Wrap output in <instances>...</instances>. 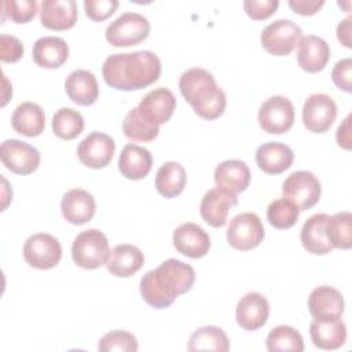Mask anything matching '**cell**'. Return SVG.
Instances as JSON below:
<instances>
[{"mask_svg":"<svg viewBox=\"0 0 352 352\" xmlns=\"http://www.w3.org/2000/svg\"><path fill=\"white\" fill-rule=\"evenodd\" d=\"M98 349L100 352H136L138 341L136 337L125 330H113L106 333L99 344Z\"/></svg>","mask_w":352,"mask_h":352,"instance_id":"cell-39","label":"cell"},{"mask_svg":"<svg viewBox=\"0 0 352 352\" xmlns=\"http://www.w3.org/2000/svg\"><path fill=\"white\" fill-rule=\"evenodd\" d=\"M257 118L264 132L280 135L287 132L294 122V106L287 98L275 95L263 102Z\"/></svg>","mask_w":352,"mask_h":352,"instance_id":"cell-9","label":"cell"},{"mask_svg":"<svg viewBox=\"0 0 352 352\" xmlns=\"http://www.w3.org/2000/svg\"><path fill=\"white\" fill-rule=\"evenodd\" d=\"M116 143L113 138L103 132H91L77 146L80 162L91 169L106 168L114 155Z\"/></svg>","mask_w":352,"mask_h":352,"instance_id":"cell-12","label":"cell"},{"mask_svg":"<svg viewBox=\"0 0 352 352\" xmlns=\"http://www.w3.org/2000/svg\"><path fill=\"white\" fill-rule=\"evenodd\" d=\"M289 7L300 15H314L324 4L323 0H289Z\"/></svg>","mask_w":352,"mask_h":352,"instance_id":"cell-44","label":"cell"},{"mask_svg":"<svg viewBox=\"0 0 352 352\" xmlns=\"http://www.w3.org/2000/svg\"><path fill=\"white\" fill-rule=\"evenodd\" d=\"M265 346L270 352L276 351H293L302 352L304 351V340L301 334L292 326L280 324L274 327L268 336Z\"/></svg>","mask_w":352,"mask_h":352,"instance_id":"cell-35","label":"cell"},{"mask_svg":"<svg viewBox=\"0 0 352 352\" xmlns=\"http://www.w3.org/2000/svg\"><path fill=\"white\" fill-rule=\"evenodd\" d=\"M333 82L342 91H352V59L345 58L338 60L331 70Z\"/></svg>","mask_w":352,"mask_h":352,"instance_id":"cell-43","label":"cell"},{"mask_svg":"<svg viewBox=\"0 0 352 352\" xmlns=\"http://www.w3.org/2000/svg\"><path fill=\"white\" fill-rule=\"evenodd\" d=\"M186 170L176 161L162 164L155 175V188L165 198H175L183 192L186 187Z\"/></svg>","mask_w":352,"mask_h":352,"instance_id":"cell-31","label":"cell"},{"mask_svg":"<svg viewBox=\"0 0 352 352\" xmlns=\"http://www.w3.org/2000/svg\"><path fill=\"white\" fill-rule=\"evenodd\" d=\"M302 37L301 28L290 19H278L261 32L263 48L276 56L289 55L300 43Z\"/></svg>","mask_w":352,"mask_h":352,"instance_id":"cell-6","label":"cell"},{"mask_svg":"<svg viewBox=\"0 0 352 352\" xmlns=\"http://www.w3.org/2000/svg\"><path fill=\"white\" fill-rule=\"evenodd\" d=\"M161 74V60L151 51L113 54L102 66L106 84L118 91H136L155 82Z\"/></svg>","mask_w":352,"mask_h":352,"instance_id":"cell-1","label":"cell"},{"mask_svg":"<svg viewBox=\"0 0 352 352\" xmlns=\"http://www.w3.org/2000/svg\"><path fill=\"white\" fill-rule=\"evenodd\" d=\"M150 33L148 19L139 12H125L106 28L104 36L113 47H131L142 43Z\"/></svg>","mask_w":352,"mask_h":352,"instance_id":"cell-5","label":"cell"},{"mask_svg":"<svg viewBox=\"0 0 352 352\" xmlns=\"http://www.w3.org/2000/svg\"><path fill=\"white\" fill-rule=\"evenodd\" d=\"M298 216V206L286 198L275 199L267 208V220L272 227L278 230H286L293 227L297 223Z\"/></svg>","mask_w":352,"mask_h":352,"instance_id":"cell-37","label":"cell"},{"mask_svg":"<svg viewBox=\"0 0 352 352\" xmlns=\"http://www.w3.org/2000/svg\"><path fill=\"white\" fill-rule=\"evenodd\" d=\"M153 157L150 151L142 146L129 143L124 146L118 158V169L125 179L140 180L151 170Z\"/></svg>","mask_w":352,"mask_h":352,"instance_id":"cell-27","label":"cell"},{"mask_svg":"<svg viewBox=\"0 0 352 352\" xmlns=\"http://www.w3.org/2000/svg\"><path fill=\"white\" fill-rule=\"evenodd\" d=\"M117 7H118L117 0H85L84 1L85 15L95 22L107 19L110 15L114 14Z\"/></svg>","mask_w":352,"mask_h":352,"instance_id":"cell-40","label":"cell"},{"mask_svg":"<svg viewBox=\"0 0 352 352\" xmlns=\"http://www.w3.org/2000/svg\"><path fill=\"white\" fill-rule=\"evenodd\" d=\"M351 22H352V18L348 16L345 18L344 21H341L338 25H337V38L338 41L345 45L346 48H352V38H351Z\"/></svg>","mask_w":352,"mask_h":352,"instance_id":"cell-46","label":"cell"},{"mask_svg":"<svg viewBox=\"0 0 352 352\" xmlns=\"http://www.w3.org/2000/svg\"><path fill=\"white\" fill-rule=\"evenodd\" d=\"M144 263L142 250L129 243L116 245L109 254L106 268L110 274L118 278H128L138 272Z\"/></svg>","mask_w":352,"mask_h":352,"instance_id":"cell-25","label":"cell"},{"mask_svg":"<svg viewBox=\"0 0 352 352\" xmlns=\"http://www.w3.org/2000/svg\"><path fill=\"white\" fill-rule=\"evenodd\" d=\"M270 304L267 298L257 292L245 294L236 304L235 318L236 323L248 331L261 329L268 319Z\"/></svg>","mask_w":352,"mask_h":352,"instance_id":"cell-16","label":"cell"},{"mask_svg":"<svg viewBox=\"0 0 352 352\" xmlns=\"http://www.w3.org/2000/svg\"><path fill=\"white\" fill-rule=\"evenodd\" d=\"M37 12L36 0H3L1 21L6 18L15 23H28Z\"/></svg>","mask_w":352,"mask_h":352,"instance_id":"cell-38","label":"cell"},{"mask_svg":"<svg viewBox=\"0 0 352 352\" xmlns=\"http://www.w3.org/2000/svg\"><path fill=\"white\" fill-rule=\"evenodd\" d=\"M109 254L107 236L96 228L80 232L72 245V258L84 270H95L104 265Z\"/></svg>","mask_w":352,"mask_h":352,"instance_id":"cell-4","label":"cell"},{"mask_svg":"<svg viewBox=\"0 0 352 352\" xmlns=\"http://www.w3.org/2000/svg\"><path fill=\"white\" fill-rule=\"evenodd\" d=\"M172 241L175 249L190 258H201L210 249V238L208 232L195 223L180 224L173 231Z\"/></svg>","mask_w":352,"mask_h":352,"instance_id":"cell-15","label":"cell"},{"mask_svg":"<svg viewBox=\"0 0 352 352\" xmlns=\"http://www.w3.org/2000/svg\"><path fill=\"white\" fill-rule=\"evenodd\" d=\"M309 336L319 349H338L346 341V327L341 318L314 319L309 324Z\"/></svg>","mask_w":352,"mask_h":352,"instance_id":"cell-24","label":"cell"},{"mask_svg":"<svg viewBox=\"0 0 352 352\" xmlns=\"http://www.w3.org/2000/svg\"><path fill=\"white\" fill-rule=\"evenodd\" d=\"M342 294L331 286H318L308 297V309L315 319H336L344 314Z\"/></svg>","mask_w":352,"mask_h":352,"instance_id":"cell-19","label":"cell"},{"mask_svg":"<svg viewBox=\"0 0 352 352\" xmlns=\"http://www.w3.org/2000/svg\"><path fill=\"white\" fill-rule=\"evenodd\" d=\"M62 257V246L51 234L37 232L30 235L23 245L25 261L37 270L54 268Z\"/></svg>","mask_w":352,"mask_h":352,"instance_id":"cell-10","label":"cell"},{"mask_svg":"<svg viewBox=\"0 0 352 352\" xmlns=\"http://www.w3.org/2000/svg\"><path fill=\"white\" fill-rule=\"evenodd\" d=\"M0 157L3 165L16 175H30L40 165L38 150L18 139H7L1 143Z\"/></svg>","mask_w":352,"mask_h":352,"instance_id":"cell-13","label":"cell"},{"mask_svg":"<svg viewBox=\"0 0 352 352\" xmlns=\"http://www.w3.org/2000/svg\"><path fill=\"white\" fill-rule=\"evenodd\" d=\"M282 194L283 198L294 202L300 210H308L318 204L322 187L312 172L296 170L283 182Z\"/></svg>","mask_w":352,"mask_h":352,"instance_id":"cell-7","label":"cell"},{"mask_svg":"<svg viewBox=\"0 0 352 352\" xmlns=\"http://www.w3.org/2000/svg\"><path fill=\"white\" fill-rule=\"evenodd\" d=\"M264 236L265 231L263 223L260 217L252 212L236 214L227 228L228 245L241 252L257 248Z\"/></svg>","mask_w":352,"mask_h":352,"instance_id":"cell-8","label":"cell"},{"mask_svg":"<svg viewBox=\"0 0 352 352\" xmlns=\"http://www.w3.org/2000/svg\"><path fill=\"white\" fill-rule=\"evenodd\" d=\"M11 125L15 132L28 138H36L45 128L44 110L33 102L18 104L11 116Z\"/></svg>","mask_w":352,"mask_h":352,"instance_id":"cell-30","label":"cell"},{"mask_svg":"<svg viewBox=\"0 0 352 352\" xmlns=\"http://www.w3.org/2000/svg\"><path fill=\"white\" fill-rule=\"evenodd\" d=\"M195 282V271L190 264L176 258L162 261L140 279L143 300L155 309L169 307L177 296L191 290Z\"/></svg>","mask_w":352,"mask_h":352,"instance_id":"cell-2","label":"cell"},{"mask_svg":"<svg viewBox=\"0 0 352 352\" xmlns=\"http://www.w3.org/2000/svg\"><path fill=\"white\" fill-rule=\"evenodd\" d=\"M330 58L329 44L319 36H302L298 43L297 62L298 66L308 73H318L324 69Z\"/></svg>","mask_w":352,"mask_h":352,"instance_id":"cell-22","label":"cell"},{"mask_svg":"<svg viewBox=\"0 0 352 352\" xmlns=\"http://www.w3.org/2000/svg\"><path fill=\"white\" fill-rule=\"evenodd\" d=\"M278 0H245L243 8L245 12L256 21H263L270 18L278 8Z\"/></svg>","mask_w":352,"mask_h":352,"instance_id":"cell-41","label":"cell"},{"mask_svg":"<svg viewBox=\"0 0 352 352\" xmlns=\"http://www.w3.org/2000/svg\"><path fill=\"white\" fill-rule=\"evenodd\" d=\"M23 55V45L15 36L1 34L0 36V59L6 63L18 62Z\"/></svg>","mask_w":352,"mask_h":352,"instance_id":"cell-42","label":"cell"},{"mask_svg":"<svg viewBox=\"0 0 352 352\" xmlns=\"http://www.w3.org/2000/svg\"><path fill=\"white\" fill-rule=\"evenodd\" d=\"M179 88L183 98L201 118L210 121L224 113L227 104L226 94L208 70L201 67L187 69L180 76Z\"/></svg>","mask_w":352,"mask_h":352,"instance_id":"cell-3","label":"cell"},{"mask_svg":"<svg viewBox=\"0 0 352 352\" xmlns=\"http://www.w3.org/2000/svg\"><path fill=\"white\" fill-rule=\"evenodd\" d=\"M336 140H337V144L341 148L351 150V147H352V140H351V114H348L345 117V120L342 121V124H340V126L337 128Z\"/></svg>","mask_w":352,"mask_h":352,"instance_id":"cell-45","label":"cell"},{"mask_svg":"<svg viewBox=\"0 0 352 352\" xmlns=\"http://www.w3.org/2000/svg\"><path fill=\"white\" fill-rule=\"evenodd\" d=\"M82 129L84 118L77 110L72 107H62L55 111L52 117V131L58 138L73 140L82 132Z\"/></svg>","mask_w":352,"mask_h":352,"instance_id":"cell-34","label":"cell"},{"mask_svg":"<svg viewBox=\"0 0 352 352\" xmlns=\"http://www.w3.org/2000/svg\"><path fill=\"white\" fill-rule=\"evenodd\" d=\"M33 60L44 69L60 67L69 58L67 43L56 36L40 37L33 45Z\"/></svg>","mask_w":352,"mask_h":352,"instance_id":"cell-28","label":"cell"},{"mask_svg":"<svg viewBox=\"0 0 352 352\" xmlns=\"http://www.w3.org/2000/svg\"><path fill=\"white\" fill-rule=\"evenodd\" d=\"M329 214L326 213H316L312 214L302 226L301 228V243L305 250H308L312 254H327L334 248L327 239L326 234V223H327Z\"/></svg>","mask_w":352,"mask_h":352,"instance_id":"cell-29","label":"cell"},{"mask_svg":"<svg viewBox=\"0 0 352 352\" xmlns=\"http://www.w3.org/2000/svg\"><path fill=\"white\" fill-rule=\"evenodd\" d=\"M337 117V104L326 94L309 95L302 106V122L309 132L323 133L330 129Z\"/></svg>","mask_w":352,"mask_h":352,"instance_id":"cell-11","label":"cell"},{"mask_svg":"<svg viewBox=\"0 0 352 352\" xmlns=\"http://www.w3.org/2000/svg\"><path fill=\"white\" fill-rule=\"evenodd\" d=\"M67 96L80 106H91L99 96V85L94 73L85 69L73 70L65 81Z\"/></svg>","mask_w":352,"mask_h":352,"instance_id":"cell-26","label":"cell"},{"mask_svg":"<svg viewBox=\"0 0 352 352\" xmlns=\"http://www.w3.org/2000/svg\"><path fill=\"white\" fill-rule=\"evenodd\" d=\"M175 107L176 98L173 92L165 87H158L144 95L138 106V110L147 122L160 126L169 121Z\"/></svg>","mask_w":352,"mask_h":352,"instance_id":"cell-14","label":"cell"},{"mask_svg":"<svg viewBox=\"0 0 352 352\" xmlns=\"http://www.w3.org/2000/svg\"><path fill=\"white\" fill-rule=\"evenodd\" d=\"M188 351H216L227 352L230 349V340L227 334L216 326H204L197 329L188 340Z\"/></svg>","mask_w":352,"mask_h":352,"instance_id":"cell-32","label":"cell"},{"mask_svg":"<svg viewBox=\"0 0 352 352\" xmlns=\"http://www.w3.org/2000/svg\"><path fill=\"white\" fill-rule=\"evenodd\" d=\"M60 210L66 221L81 226L95 216L96 202L87 190L72 188L62 197Z\"/></svg>","mask_w":352,"mask_h":352,"instance_id":"cell-18","label":"cell"},{"mask_svg":"<svg viewBox=\"0 0 352 352\" xmlns=\"http://www.w3.org/2000/svg\"><path fill=\"white\" fill-rule=\"evenodd\" d=\"M216 187L238 195L250 184V169L241 160H226L220 162L213 173Z\"/></svg>","mask_w":352,"mask_h":352,"instance_id":"cell-21","label":"cell"},{"mask_svg":"<svg viewBox=\"0 0 352 352\" xmlns=\"http://www.w3.org/2000/svg\"><path fill=\"white\" fill-rule=\"evenodd\" d=\"M236 204L238 195L216 187L205 192L199 205V212L209 226L219 228L226 226L230 208Z\"/></svg>","mask_w":352,"mask_h":352,"instance_id":"cell-17","label":"cell"},{"mask_svg":"<svg viewBox=\"0 0 352 352\" xmlns=\"http://www.w3.org/2000/svg\"><path fill=\"white\" fill-rule=\"evenodd\" d=\"M294 161L293 150L280 142H268L256 150L257 166L268 175H279L289 169Z\"/></svg>","mask_w":352,"mask_h":352,"instance_id":"cell-23","label":"cell"},{"mask_svg":"<svg viewBox=\"0 0 352 352\" xmlns=\"http://www.w3.org/2000/svg\"><path fill=\"white\" fill-rule=\"evenodd\" d=\"M40 22L50 30H67L77 22V4L74 0H43Z\"/></svg>","mask_w":352,"mask_h":352,"instance_id":"cell-20","label":"cell"},{"mask_svg":"<svg viewBox=\"0 0 352 352\" xmlns=\"http://www.w3.org/2000/svg\"><path fill=\"white\" fill-rule=\"evenodd\" d=\"M327 239L333 248L351 249L352 246V214L349 212H340L329 216L326 223Z\"/></svg>","mask_w":352,"mask_h":352,"instance_id":"cell-33","label":"cell"},{"mask_svg":"<svg viewBox=\"0 0 352 352\" xmlns=\"http://www.w3.org/2000/svg\"><path fill=\"white\" fill-rule=\"evenodd\" d=\"M124 135L133 142H151L160 133V126L147 122L138 107L131 109L122 121Z\"/></svg>","mask_w":352,"mask_h":352,"instance_id":"cell-36","label":"cell"}]
</instances>
